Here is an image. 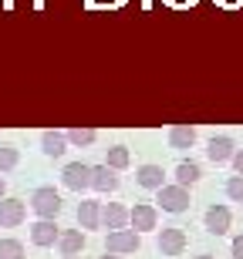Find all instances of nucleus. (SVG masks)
Here are the masks:
<instances>
[{
    "instance_id": "nucleus-25",
    "label": "nucleus",
    "mask_w": 243,
    "mask_h": 259,
    "mask_svg": "<svg viewBox=\"0 0 243 259\" xmlns=\"http://www.w3.org/2000/svg\"><path fill=\"white\" fill-rule=\"evenodd\" d=\"M233 172L243 175V148H236V155H233Z\"/></svg>"
},
{
    "instance_id": "nucleus-22",
    "label": "nucleus",
    "mask_w": 243,
    "mask_h": 259,
    "mask_svg": "<svg viewBox=\"0 0 243 259\" xmlns=\"http://www.w3.org/2000/svg\"><path fill=\"white\" fill-rule=\"evenodd\" d=\"M64 135H68V145H75V148H88V145H95V138H98L95 128H71V132H64Z\"/></svg>"
},
{
    "instance_id": "nucleus-27",
    "label": "nucleus",
    "mask_w": 243,
    "mask_h": 259,
    "mask_svg": "<svg viewBox=\"0 0 243 259\" xmlns=\"http://www.w3.org/2000/svg\"><path fill=\"white\" fill-rule=\"evenodd\" d=\"M220 4H226V7H236V4H243V0H220Z\"/></svg>"
},
{
    "instance_id": "nucleus-5",
    "label": "nucleus",
    "mask_w": 243,
    "mask_h": 259,
    "mask_svg": "<svg viewBox=\"0 0 243 259\" xmlns=\"http://www.w3.org/2000/svg\"><path fill=\"white\" fill-rule=\"evenodd\" d=\"M24 219H27V205H24V199H14V195L0 199V229H17Z\"/></svg>"
},
{
    "instance_id": "nucleus-15",
    "label": "nucleus",
    "mask_w": 243,
    "mask_h": 259,
    "mask_svg": "<svg viewBox=\"0 0 243 259\" xmlns=\"http://www.w3.org/2000/svg\"><path fill=\"white\" fill-rule=\"evenodd\" d=\"M41 152L48 155V158H61V155L68 152V135H64V132H54V128L41 132Z\"/></svg>"
},
{
    "instance_id": "nucleus-6",
    "label": "nucleus",
    "mask_w": 243,
    "mask_h": 259,
    "mask_svg": "<svg viewBox=\"0 0 243 259\" xmlns=\"http://www.w3.org/2000/svg\"><path fill=\"white\" fill-rule=\"evenodd\" d=\"M233 155H236V145L230 135H213L210 142H206V158L213 165H226V162H233Z\"/></svg>"
},
{
    "instance_id": "nucleus-19",
    "label": "nucleus",
    "mask_w": 243,
    "mask_h": 259,
    "mask_svg": "<svg viewBox=\"0 0 243 259\" xmlns=\"http://www.w3.org/2000/svg\"><path fill=\"white\" fill-rule=\"evenodd\" d=\"M128 162H132V155H128V148H125V145H112V148H108V158H105V165H108V168L122 172V168H128Z\"/></svg>"
},
{
    "instance_id": "nucleus-10",
    "label": "nucleus",
    "mask_w": 243,
    "mask_h": 259,
    "mask_svg": "<svg viewBox=\"0 0 243 259\" xmlns=\"http://www.w3.org/2000/svg\"><path fill=\"white\" fill-rule=\"evenodd\" d=\"M186 246H189V239H186L183 229H176V226L159 229V252H162V256H183Z\"/></svg>"
},
{
    "instance_id": "nucleus-20",
    "label": "nucleus",
    "mask_w": 243,
    "mask_h": 259,
    "mask_svg": "<svg viewBox=\"0 0 243 259\" xmlns=\"http://www.w3.org/2000/svg\"><path fill=\"white\" fill-rule=\"evenodd\" d=\"M17 165H20V148L17 145H0V175L14 172Z\"/></svg>"
},
{
    "instance_id": "nucleus-2",
    "label": "nucleus",
    "mask_w": 243,
    "mask_h": 259,
    "mask_svg": "<svg viewBox=\"0 0 243 259\" xmlns=\"http://www.w3.org/2000/svg\"><path fill=\"white\" fill-rule=\"evenodd\" d=\"M156 202H159V209L162 212H172V215H179V212L189 209V189L186 185H162L156 192Z\"/></svg>"
},
{
    "instance_id": "nucleus-28",
    "label": "nucleus",
    "mask_w": 243,
    "mask_h": 259,
    "mask_svg": "<svg viewBox=\"0 0 243 259\" xmlns=\"http://www.w3.org/2000/svg\"><path fill=\"white\" fill-rule=\"evenodd\" d=\"M98 259H122V256H115V252H105V256H98Z\"/></svg>"
},
{
    "instance_id": "nucleus-11",
    "label": "nucleus",
    "mask_w": 243,
    "mask_h": 259,
    "mask_svg": "<svg viewBox=\"0 0 243 259\" xmlns=\"http://www.w3.org/2000/svg\"><path fill=\"white\" fill-rule=\"evenodd\" d=\"M156 226H159L156 205H149V202H138V205H132V226H128V229H135L138 236H142V232L156 229Z\"/></svg>"
},
{
    "instance_id": "nucleus-21",
    "label": "nucleus",
    "mask_w": 243,
    "mask_h": 259,
    "mask_svg": "<svg viewBox=\"0 0 243 259\" xmlns=\"http://www.w3.org/2000/svg\"><path fill=\"white\" fill-rule=\"evenodd\" d=\"M0 259H27L24 242H20V239H10V236H4V239H0Z\"/></svg>"
},
{
    "instance_id": "nucleus-4",
    "label": "nucleus",
    "mask_w": 243,
    "mask_h": 259,
    "mask_svg": "<svg viewBox=\"0 0 243 259\" xmlns=\"http://www.w3.org/2000/svg\"><path fill=\"white\" fill-rule=\"evenodd\" d=\"M142 246V236L135 229H118V232H108L105 236V252H115V256H128Z\"/></svg>"
},
{
    "instance_id": "nucleus-1",
    "label": "nucleus",
    "mask_w": 243,
    "mask_h": 259,
    "mask_svg": "<svg viewBox=\"0 0 243 259\" xmlns=\"http://www.w3.org/2000/svg\"><path fill=\"white\" fill-rule=\"evenodd\" d=\"M30 209H34L38 219H58L61 215V195L51 185H38L30 192Z\"/></svg>"
},
{
    "instance_id": "nucleus-8",
    "label": "nucleus",
    "mask_w": 243,
    "mask_h": 259,
    "mask_svg": "<svg viewBox=\"0 0 243 259\" xmlns=\"http://www.w3.org/2000/svg\"><path fill=\"white\" fill-rule=\"evenodd\" d=\"M128 226H132V209H125L122 202H108L101 209V229L118 232V229H128Z\"/></svg>"
},
{
    "instance_id": "nucleus-3",
    "label": "nucleus",
    "mask_w": 243,
    "mask_h": 259,
    "mask_svg": "<svg viewBox=\"0 0 243 259\" xmlns=\"http://www.w3.org/2000/svg\"><path fill=\"white\" fill-rule=\"evenodd\" d=\"M61 185L71 192H88L91 189V165L85 162H68L61 168Z\"/></svg>"
},
{
    "instance_id": "nucleus-29",
    "label": "nucleus",
    "mask_w": 243,
    "mask_h": 259,
    "mask_svg": "<svg viewBox=\"0 0 243 259\" xmlns=\"http://www.w3.org/2000/svg\"><path fill=\"white\" fill-rule=\"evenodd\" d=\"M196 259H216V256H210V252H203V256H196Z\"/></svg>"
},
{
    "instance_id": "nucleus-30",
    "label": "nucleus",
    "mask_w": 243,
    "mask_h": 259,
    "mask_svg": "<svg viewBox=\"0 0 243 259\" xmlns=\"http://www.w3.org/2000/svg\"><path fill=\"white\" fill-rule=\"evenodd\" d=\"M172 4H189V0H172Z\"/></svg>"
},
{
    "instance_id": "nucleus-14",
    "label": "nucleus",
    "mask_w": 243,
    "mask_h": 259,
    "mask_svg": "<svg viewBox=\"0 0 243 259\" xmlns=\"http://www.w3.org/2000/svg\"><path fill=\"white\" fill-rule=\"evenodd\" d=\"M101 202L95 199H81L78 202V226L81 229H101Z\"/></svg>"
},
{
    "instance_id": "nucleus-9",
    "label": "nucleus",
    "mask_w": 243,
    "mask_h": 259,
    "mask_svg": "<svg viewBox=\"0 0 243 259\" xmlns=\"http://www.w3.org/2000/svg\"><path fill=\"white\" fill-rule=\"evenodd\" d=\"M230 222H233V212L226 209V205H210L203 215V226L210 236H226L230 232Z\"/></svg>"
},
{
    "instance_id": "nucleus-13",
    "label": "nucleus",
    "mask_w": 243,
    "mask_h": 259,
    "mask_svg": "<svg viewBox=\"0 0 243 259\" xmlns=\"http://www.w3.org/2000/svg\"><path fill=\"white\" fill-rule=\"evenodd\" d=\"M91 189L101 195H112L118 189V175L115 168H108V165H91Z\"/></svg>"
},
{
    "instance_id": "nucleus-24",
    "label": "nucleus",
    "mask_w": 243,
    "mask_h": 259,
    "mask_svg": "<svg viewBox=\"0 0 243 259\" xmlns=\"http://www.w3.org/2000/svg\"><path fill=\"white\" fill-rule=\"evenodd\" d=\"M230 252H233V259H243V236H236V239H233Z\"/></svg>"
},
{
    "instance_id": "nucleus-16",
    "label": "nucleus",
    "mask_w": 243,
    "mask_h": 259,
    "mask_svg": "<svg viewBox=\"0 0 243 259\" xmlns=\"http://www.w3.org/2000/svg\"><path fill=\"white\" fill-rule=\"evenodd\" d=\"M135 182L142 185V189H152V192H159L165 185V172H162V165H138L135 168Z\"/></svg>"
},
{
    "instance_id": "nucleus-12",
    "label": "nucleus",
    "mask_w": 243,
    "mask_h": 259,
    "mask_svg": "<svg viewBox=\"0 0 243 259\" xmlns=\"http://www.w3.org/2000/svg\"><path fill=\"white\" fill-rule=\"evenodd\" d=\"M85 229H61V239H58V249H61V256L64 259H75L81 249H85Z\"/></svg>"
},
{
    "instance_id": "nucleus-26",
    "label": "nucleus",
    "mask_w": 243,
    "mask_h": 259,
    "mask_svg": "<svg viewBox=\"0 0 243 259\" xmlns=\"http://www.w3.org/2000/svg\"><path fill=\"white\" fill-rule=\"evenodd\" d=\"M0 199H7V182H4V175H0Z\"/></svg>"
},
{
    "instance_id": "nucleus-17",
    "label": "nucleus",
    "mask_w": 243,
    "mask_h": 259,
    "mask_svg": "<svg viewBox=\"0 0 243 259\" xmlns=\"http://www.w3.org/2000/svg\"><path fill=\"white\" fill-rule=\"evenodd\" d=\"M193 145H196V128L193 125H172L169 128V148L186 152V148H193Z\"/></svg>"
},
{
    "instance_id": "nucleus-7",
    "label": "nucleus",
    "mask_w": 243,
    "mask_h": 259,
    "mask_svg": "<svg viewBox=\"0 0 243 259\" xmlns=\"http://www.w3.org/2000/svg\"><path fill=\"white\" fill-rule=\"evenodd\" d=\"M61 239V229L54 219H38L30 222V242L38 246V249H48V246H58Z\"/></svg>"
},
{
    "instance_id": "nucleus-23",
    "label": "nucleus",
    "mask_w": 243,
    "mask_h": 259,
    "mask_svg": "<svg viewBox=\"0 0 243 259\" xmlns=\"http://www.w3.org/2000/svg\"><path fill=\"white\" fill-rule=\"evenodd\" d=\"M223 189H226V199L230 202H243V175H230Z\"/></svg>"
},
{
    "instance_id": "nucleus-18",
    "label": "nucleus",
    "mask_w": 243,
    "mask_h": 259,
    "mask_svg": "<svg viewBox=\"0 0 243 259\" xmlns=\"http://www.w3.org/2000/svg\"><path fill=\"white\" fill-rule=\"evenodd\" d=\"M199 179H203V168L196 162H179L176 165V185H186V189H189V185H196Z\"/></svg>"
}]
</instances>
